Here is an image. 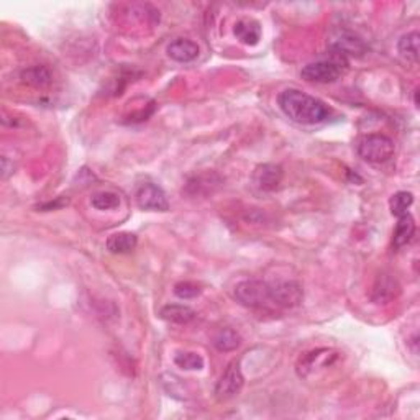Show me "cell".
I'll return each instance as SVG.
<instances>
[{"mask_svg": "<svg viewBox=\"0 0 420 420\" xmlns=\"http://www.w3.org/2000/svg\"><path fill=\"white\" fill-rule=\"evenodd\" d=\"M277 103L286 117L300 125H319L332 115V108L327 103L299 89L282 91L277 97Z\"/></svg>", "mask_w": 420, "mask_h": 420, "instance_id": "1", "label": "cell"}, {"mask_svg": "<svg viewBox=\"0 0 420 420\" xmlns=\"http://www.w3.org/2000/svg\"><path fill=\"white\" fill-rule=\"evenodd\" d=\"M347 69V61L343 56L332 53L330 59H322L315 61L304 66L300 71L302 79H305L307 82H320V84H328L335 82L337 79L345 73Z\"/></svg>", "mask_w": 420, "mask_h": 420, "instance_id": "2", "label": "cell"}, {"mask_svg": "<svg viewBox=\"0 0 420 420\" xmlns=\"http://www.w3.org/2000/svg\"><path fill=\"white\" fill-rule=\"evenodd\" d=\"M233 296L240 304L249 309H261L273 304L271 284L258 280H247L238 282L235 286Z\"/></svg>", "mask_w": 420, "mask_h": 420, "instance_id": "3", "label": "cell"}, {"mask_svg": "<svg viewBox=\"0 0 420 420\" xmlns=\"http://www.w3.org/2000/svg\"><path fill=\"white\" fill-rule=\"evenodd\" d=\"M356 153L368 163H386L394 154V141L381 133L365 135L356 141Z\"/></svg>", "mask_w": 420, "mask_h": 420, "instance_id": "4", "label": "cell"}, {"mask_svg": "<svg viewBox=\"0 0 420 420\" xmlns=\"http://www.w3.org/2000/svg\"><path fill=\"white\" fill-rule=\"evenodd\" d=\"M245 384V377L238 361L230 363L224 375L220 376L219 383L215 386V396L219 400H229L242 391Z\"/></svg>", "mask_w": 420, "mask_h": 420, "instance_id": "5", "label": "cell"}, {"mask_svg": "<svg viewBox=\"0 0 420 420\" xmlns=\"http://www.w3.org/2000/svg\"><path fill=\"white\" fill-rule=\"evenodd\" d=\"M135 201L140 209L143 210L166 212L169 209V202L166 194H164V191L153 182L140 184L138 189H136Z\"/></svg>", "mask_w": 420, "mask_h": 420, "instance_id": "6", "label": "cell"}, {"mask_svg": "<svg viewBox=\"0 0 420 420\" xmlns=\"http://www.w3.org/2000/svg\"><path fill=\"white\" fill-rule=\"evenodd\" d=\"M302 299H304V291L297 281H280L271 284V300L276 307H296Z\"/></svg>", "mask_w": 420, "mask_h": 420, "instance_id": "7", "label": "cell"}, {"mask_svg": "<svg viewBox=\"0 0 420 420\" xmlns=\"http://www.w3.org/2000/svg\"><path fill=\"white\" fill-rule=\"evenodd\" d=\"M282 178H284L282 168L280 164H273V163L259 164V166L254 169L252 176L254 187L263 192L276 191V189L280 187V184L282 182Z\"/></svg>", "mask_w": 420, "mask_h": 420, "instance_id": "8", "label": "cell"}, {"mask_svg": "<svg viewBox=\"0 0 420 420\" xmlns=\"http://www.w3.org/2000/svg\"><path fill=\"white\" fill-rule=\"evenodd\" d=\"M220 186L222 179L215 173H204L189 179L186 184V192L189 196H207L215 192Z\"/></svg>", "mask_w": 420, "mask_h": 420, "instance_id": "9", "label": "cell"}, {"mask_svg": "<svg viewBox=\"0 0 420 420\" xmlns=\"http://www.w3.org/2000/svg\"><path fill=\"white\" fill-rule=\"evenodd\" d=\"M399 292H400V286L396 277H393L391 275H381L375 282L371 297L376 304H388V302H391L399 296Z\"/></svg>", "mask_w": 420, "mask_h": 420, "instance_id": "10", "label": "cell"}, {"mask_svg": "<svg viewBox=\"0 0 420 420\" xmlns=\"http://www.w3.org/2000/svg\"><path fill=\"white\" fill-rule=\"evenodd\" d=\"M330 48H332L335 55L343 56V58H347V56H363L366 53V45L361 40H358L356 36L347 35V33H342L340 36L333 38Z\"/></svg>", "mask_w": 420, "mask_h": 420, "instance_id": "11", "label": "cell"}, {"mask_svg": "<svg viewBox=\"0 0 420 420\" xmlns=\"http://www.w3.org/2000/svg\"><path fill=\"white\" fill-rule=\"evenodd\" d=\"M166 51L169 58L178 61V63H191L199 56L197 43L191 40H184V38H179V40H174L173 43H169Z\"/></svg>", "mask_w": 420, "mask_h": 420, "instance_id": "12", "label": "cell"}, {"mask_svg": "<svg viewBox=\"0 0 420 420\" xmlns=\"http://www.w3.org/2000/svg\"><path fill=\"white\" fill-rule=\"evenodd\" d=\"M233 33L240 40V43L254 46L261 40V25L253 18H242V20L235 23Z\"/></svg>", "mask_w": 420, "mask_h": 420, "instance_id": "13", "label": "cell"}, {"mask_svg": "<svg viewBox=\"0 0 420 420\" xmlns=\"http://www.w3.org/2000/svg\"><path fill=\"white\" fill-rule=\"evenodd\" d=\"M138 245V238H136L135 233L130 232H120V233H113L107 238L106 247L110 253L113 254H125V253H131Z\"/></svg>", "mask_w": 420, "mask_h": 420, "instance_id": "14", "label": "cell"}, {"mask_svg": "<svg viewBox=\"0 0 420 420\" xmlns=\"http://www.w3.org/2000/svg\"><path fill=\"white\" fill-rule=\"evenodd\" d=\"M414 235H415L414 217L409 215V214L399 217V222H398V225H396L394 238H393L394 248L399 249V248L405 247V245H409L410 242H412Z\"/></svg>", "mask_w": 420, "mask_h": 420, "instance_id": "15", "label": "cell"}, {"mask_svg": "<svg viewBox=\"0 0 420 420\" xmlns=\"http://www.w3.org/2000/svg\"><path fill=\"white\" fill-rule=\"evenodd\" d=\"M159 315H161V319L166 320V322L186 325L194 320L196 312L191 307H187V305L169 304V305H164Z\"/></svg>", "mask_w": 420, "mask_h": 420, "instance_id": "16", "label": "cell"}, {"mask_svg": "<svg viewBox=\"0 0 420 420\" xmlns=\"http://www.w3.org/2000/svg\"><path fill=\"white\" fill-rule=\"evenodd\" d=\"M212 343H214L215 350L222 353H229L237 350V348L242 345V337L232 328H222L214 335Z\"/></svg>", "mask_w": 420, "mask_h": 420, "instance_id": "17", "label": "cell"}, {"mask_svg": "<svg viewBox=\"0 0 420 420\" xmlns=\"http://www.w3.org/2000/svg\"><path fill=\"white\" fill-rule=\"evenodd\" d=\"M419 41H420L419 31H410L399 40V45H398L399 55L403 56L407 63H412V64L419 63Z\"/></svg>", "mask_w": 420, "mask_h": 420, "instance_id": "18", "label": "cell"}, {"mask_svg": "<svg viewBox=\"0 0 420 420\" xmlns=\"http://www.w3.org/2000/svg\"><path fill=\"white\" fill-rule=\"evenodd\" d=\"M20 79L31 87H45L51 82V73L46 66H31L22 71Z\"/></svg>", "mask_w": 420, "mask_h": 420, "instance_id": "19", "label": "cell"}, {"mask_svg": "<svg viewBox=\"0 0 420 420\" xmlns=\"http://www.w3.org/2000/svg\"><path fill=\"white\" fill-rule=\"evenodd\" d=\"M412 204H414V196L407 191H400V192H398V194H394L393 197H391V201H389L391 214L399 219V217L407 214L409 207Z\"/></svg>", "mask_w": 420, "mask_h": 420, "instance_id": "20", "label": "cell"}, {"mask_svg": "<svg viewBox=\"0 0 420 420\" xmlns=\"http://www.w3.org/2000/svg\"><path fill=\"white\" fill-rule=\"evenodd\" d=\"M91 204L94 209L97 210H110V209H117L120 205V197L119 194L112 191H102L97 192V194L92 196Z\"/></svg>", "mask_w": 420, "mask_h": 420, "instance_id": "21", "label": "cell"}, {"mask_svg": "<svg viewBox=\"0 0 420 420\" xmlns=\"http://www.w3.org/2000/svg\"><path fill=\"white\" fill-rule=\"evenodd\" d=\"M174 363L186 371H194V370L199 371L204 368V358L192 352L178 353V355L174 356Z\"/></svg>", "mask_w": 420, "mask_h": 420, "instance_id": "22", "label": "cell"}, {"mask_svg": "<svg viewBox=\"0 0 420 420\" xmlns=\"http://www.w3.org/2000/svg\"><path fill=\"white\" fill-rule=\"evenodd\" d=\"M174 294H176L179 299H194L201 294V287L194 284V282H189V281H182L178 282L176 286H174Z\"/></svg>", "mask_w": 420, "mask_h": 420, "instance_id": "23", "label": "cell"}]
</instances>
